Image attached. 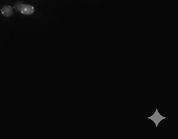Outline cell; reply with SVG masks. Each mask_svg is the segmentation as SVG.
<instances>
[{"instance_id": "cell-1", "label": "cell", "mask_w": 178, "mask_h": 139, "mask_svg": "<svg viewBox=\"0 0 178 139\" xmlns=\"http://www.w3.org/2000/svg\"><path fill=\"white\" fill-rule=\"evenodd\" d=\"M35 12V7L32 5L22 4L19 12L24 15H31Z\"/></svg>"}, {"instance_id": "cell-2", "label": "cell", "mask_w": 178, "mask_h": 139, "mask_svg": "<svg viewBox=\"0 0 178 139\" xmlns=\"http://www.w3.org/2000/svg\"><path fill=\"white\" fill-rule=\"evenodd\" d=\"M0 12L3 16L5 17H9L13 14V8L11 5H5L2 7Z\"/></svg>"}, {"instance_id": "cell-3", "label": "cell", "mask_w": 178, "mask_h": 139, "mask_svg": "<svg viewBox=\"0 0 178 139\" xmlns=\"http://www.w3.org/2000/svg\"><path fill=\"white\" fill-rule=\"evenodd\" d=\"M22 4H23V3H22V2L18 1V2H17L15 3L14 4L13 8L15 9V10L16 11L18 12H19L20 7H21V6H22Z\"/></svg>"}]
</instances>
